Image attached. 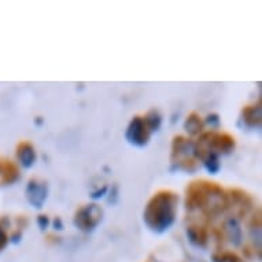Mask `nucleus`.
<instances>
[{
  "instance_id": "7",
  "label": "nucleus",
  "mask_w": 262,
  "mask_h": 262,
  "mask_svg": "<svg viewBox=\"0 0 262 262\" xmlns=\"http://www.w3.org/2000/svg\"><path fill=\"white\" fill-rule=\"evenodd\" d=\"M19 176L17 163L10 159L0 158V185L14 183Z\"/></svg>"
},
{
  "instance_id": "10",
  "label": "nucleus",
  "mask_w": 262,
  "mask_h": 262,
  "mask_svg": "<svg viewBox=\"0 0 262 262\" xmlns=\"http://www.w3.org/2000/svg\"><path fill=\"white\" fill-rule=\"evenodd\" d=\"M223 231L225 233V236L229 237V241H233L235 243L241 241V227L235 219H228L225 223H224Z\"/></svg>"
},
{
  "instance_id": "12",
  "label": "nucleus",
  "mask_w": 262,
  "mask_h": 262,
  "mask_svg": "<svg viewBox=\"0 0 262 262\" xmlns=\"http://www.w3.org/2000/svg\"><path fill=\"white\" fill-rule=\"evenodd\" d=\"M185 129H187L191 135H196L202 130L203 121L201 120V117H199L196 113H191V114L187 117V121H185Z\"/></svg>"
},
{
  "instance_id": "2",
  "label": "nucleus",
  "mask_w": 262,
  "mask_h": 262,
  "mask_svg": "<svg viewBox=\"0 0 262 262\" xmlns=\"http://www.w3.org/2000/svg\"><path fill=\"white\" fill-rule=\"evenodd\" d=\"M179 196L173 191L162 189L148 201L144 210V221L152 231L162 232L176 219Z\"/></svg>"
},
{
  "instance_id": "4",
  "label": "nucleus",
  "mask_w": 262,
  "mask_h": 262,
  "mask_svg": "<svg viewBox=\"0 0 262 262\" xmlns=\"http://www.w3.org/2000/svg\"><path fill=\"white\" fill-rule=\"evenodd\" d=\"M102 220V209L95 203L80 207L74 215V224L82 231L94 229Z\"/></svg>"
},
{
  "instance_id": "1",
  "label": "nucleus",
  "mask_w": 262,
  "mask_h": 262,
  "mask_svg": "<svg viewBox=\"0 0 262 262\" xmlns=\"http://www.w3.org/2000/svg\"><path fill=\"white\" fill-rule=\"evenodd\" d=\"M185 203L189 210H199L206 217H214L229 205V198L217 183L196 180L187 188Z\"/></svg>"
},
{
  "instance_id": "14",
  "label": "nucleus",
  "mask_w": 262,
  "mask_h": 262,
  "mask_svg": "<svg viewBox=\"0 0 262 262\" xmlns=\"http://www.w3.org/2000/svg\"><path fill=\"white\" fill-rule=\"evenodd\" d=\"M7 241H9V237H7V233L3 229V227L0 225V250L5 249L6 245H7Z\"/></svg>"
},
{
  "instance_id": "3",
  "label": "nucleus",
  "mask_w": 262,
  "mask_h": 262,
  "mask_svg": "<svg viewBox=\"0 0 262 262\" xmlns=\"http://www.w3.org/2000/svg\"><path fill=\"white\" fill-rule=\"evenodd\" d=\"M195 154L193 144L189 142V139L183 136H176L173 140L172 148V159L173 162L179 163V166L184 169H193L196 166V161L192 158Z\"/></svg>"
},
{
  "instance_id": "8",
  "label": "nucleus",
  "mask_w": 262,
  "mask_h": 262,
  "mask_svg": "<svg viewBox=\"0 0 262 262\" xmlns=\"http://www.w3.org/2000/svg\"><path fill=\"white\" fill-rule=\"evenodd\" d=\"M17 158L26 168L32 166L36 161V151L33 144L29 142L19 143L17 146Z\"/></svg>"
},
{
  "instance_id": "11",
  "label": "nucleus",
  "mask_w": 262,
  "mask_h": 262,
  "mask_svg": "<svg viewBox=\"0 0 262 262\" xmlns=\"http://www.w3.org/2000/svg\"><path fill=\"white\" fill-rule=\"evenodd\" d=\"M243 118L251 126L259 124V118H261V107H259V103L257 106H254V104L253 106H247L243 110Z\"/></svg>"
},
{
  "instance_id": "6",
  "label": "nucleus",
  "mask_w": 262,
  "mask_h": 262,
  "mask_svg": "<svg viewBox=\"0 0 262 262\" xmlns=\"http://www.w3.org/2000/svg\"><path fill=\"white\" fill-rule=\"evenodd\" d=\"M26 198L33 206L41 207L47 198V183L39 179H32L26 187Z\"/></svg>"
},
{
  "instance_id": "5",
  "label": "nucleus",
  "mask_w": 262,
  "mask_h": 262,
  "mask_svg": "<svg viewBox=\"0 0 262 262\" xmlns=\"http://www.w3.org/2000/svg\"><path fill=\"white\" fill-rule=\"evenodd\" d=\"M151 128L147 124L144 117H135L130 121V124L126 130V138L130 143H134L136 146H144L148 139H150Z\"/></svg>"
},
{
  "instance_id": "13",
  "label": "nucleus",
  "mask_w": 262,
  "mask_h": 262,
  "mask_svg": "<svg viewBox=\"0 0 262 262\" xmlns=\"http://www.w3.org/2000/svg\"><path fill=\"white\" fill-rule=\"evenodd\" d=\"M214 262H241V258L231 251H223L214 255Z\"/></svg>"
},
{
  "instance_id": "9",
  "label": "nucleus",
  "mask_w": 262,
  "mask_h": 262,
  "mask_svg": "<svg viewBox=\"0 0 262 262\" xmlns=\"http://www.w3.org/2000/svg\"><path fill=\"white\" fill-rule=\"evenodd\" d=\"M191 241L195 242L196 245L203 246L207 242V229L202 224H191L187 229Z\"/></svg>"
}]
</instances>
